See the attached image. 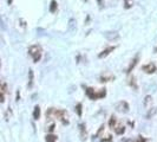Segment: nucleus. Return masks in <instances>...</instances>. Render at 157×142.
I'll return each instance as SVG.
<instances>
[{
	"label": "nucleus",
	"instance_id": "1",
	"mask_svg": "<svg viewBox=\"0 0 157 142\" xmlns=\"http://www.w3.org/2000/svg\"><path fill=\"white\" fill-rule=\"evenodd\" d=\"M28 54L33 58L34 63H38L42 58V47L39 45H32L28 47Z\"/></svg>",
	"mask_w": 157,
	"mask_h": 142
},
{
	"label": "nucleus",
	"instance_id": "2",
	"mask_svg": "<svg viewBox=\"0 0 157 142\" xmlns=\"http://www.w3.org/2000/svg\"><path fill=\"white\" fill-rule=\"evenodd\" d=\"M104 36H105V38H106L108 40H110V42H113V40L119 39V33H118L117 31H108V32L104 33Z\"/></svg>",
	"mask_w": 157,
	"mask_h": 142
},
{
	"label": "nucleus",
	"instance_id": "3",
	"mask_svg": "<svg viewBox=\"0 0 157 142\" xmlns=\"http://www.w3.org/2000/svg\"><path fill=\"white\" fill-rule=\"evenodd\" d=\"M33 84H34V72L32 69L28 70V83H27V87L31 89L33 88Z\"/></svg>",
	"mask_w": 157,
	"mask_h": 142
},
{
	"label": "nucleus",
	"instance_id": "4",
	"mask_svg": "<svg viewBox=\"0 0 157 142\" xmlns=\"http://www.w3.org/2000/svg\"><path fill=\"white\" fill-rule=\"evenodd\" d=\"M117 110H119V111H124V112H128V111H129V104L125 102V101H120V102L117 104Z\"/></svg>",
	"mask_w": 157,
	"mask_h": 142
},
{
	"label": "nucleus",
	"instance_id": "5",
	"mask_svg": "<svg viewBox=\"0 0 157 142\" xmlns=\"http://www.w3.org/2000/svg\"><path fill=\"white\" fill-rule=\"evenodd\" d=\"M143 71H145L146 73H153L156 71V65L152 63H149V64L143 66Z\"/></svg>",
	"mask_w": 157,
	"mask_h": 142
},
{
	"label": "nucleus",
	"instance_id": "6",
	"mask_svg": "<svg viewBox=\"0 0 157 142\" xmlns=\"http://www.w3.org/2000/svg\"><path fill=\"white\" fill-rule=\"evenodd\" d=\"M116 49V46H110V47H108V49H105L104 51H102L99 54H98V58H104V57H106L108 54H110L113 50Z\"/></svg>",
	"mask_w": 157,
	"mask_h": 142
},
{
	"label": "nucleus",
	"instance_id": "7",
	"mask_svg": "<svg viewBox=\"0 0 157 142\" xmlns=\"http://www.w3.org/2000/svg\"><path fill=\"white\" fill-rule=\"evenodd\" d=\"M151 104H152V96L148 95L144 97V101H143V107L146 108V109H150L151 108Z\"/></svg>",
	"mask_w": 157,
	"mask_h": 142
},
{
	"label": "nucleus",
	"instance_id": "8",
	"mask_svg": "<svg viewBox=\"0 0 157 142\" xmlns=\"http://www.w3.org/2000/svg\"><path fill=\"white\" fill-rule=\"evenodd\" d=\"M33 119L37 121L40 119V107L39 105H36L34 107V110H33Z\"/></svg>",
	"mask_w": 157,
	"mask_h": 142
},
{
	"label": "nucleus",
	"instance_id": "9",
	"mask_svg": "<svg viewBox=\"0 0 157 142\" xmlns=\"http://www.w3.org/2000/svg\"><path fill=\"white\" fill-rule=\"evenodd\" d=\"M57 8H58V4L56 0H52V1L50 3V12L51 13H56L57 12Z\"/></svg>",
	"mask_w": 157,
	"mask_h": 142
},
{
	"label": "nucleus",
	"instance_id": "10",
	"mask_svg": "<svg viewBox=\"0 0 157 142\" xmlns=\"http://www.w3.org/2000/svg\"><path fill=\"white\" fill-rule=\"evenodd\" d=\"M156 112H157V108H150L146 114V119H152L156 115Z\"/></svg>",
	"mask_w": 157,
	"mask_h": 142
},
{
	"label": "nucleus",
	"instance_id": "11",
	"mask_svg": "<svg viewBox=\"0 0 157 142\" xmlns=\"http://www.w3.org/2000/svg\"><path fill=\"white\" fill-rule=\"evenodd\" d=\"M132 6H134V1H132V0H124V8L129 10Z\"/></svg>",
	"mask_w": 157,
	"mask_h": 142
},
{
	"label": "nucleus",
	"instance_id": "12",
	"mask_svg": "<svg viewBox=\"0 0 157 142\" xmlns=\"http://www.w3.org/2000/svg\"><path fill=\"white\" fill-rule=\"evenodd\" d=\"M56 140H57V136H56V135H53V134H47V136H46V142H56Z\"/></svg>",
	"mask_w": 157,
	"mask_h": 142
},
{
	"label": "nucleus",
	"instance_id": "13",
	"mask_svg": "<svg viewBox=\"0 0 157 142\" xmlns=\"http://www.w3.org/2000/svg\"><path fill=\"white\" fill-rule=\"evenodd\" d=\"M137 61H138V57H136V58L131 62V64H130V66H129V69H128V71H127L128 73H129V72H131V69H134V68H135V65L137 64Z\"/></svg>",
	"mask_w": 157,
	"mask_h": 142
},
{
	"label": "nucleus",
	"instance_id": "14",
	"mask_svg": "<svg viewBox=\"0 0 157 142\" xmlns=\"http://www.w3.org/2000/svg\"><path fill=\"white\" fill-rule=\"evenodd\" d=\"M79 128H80V133H82V138L84 140V138H86V130H85V126L84 124H80L79 126Z\"/></svg>",
	"mask_w": 157,
	"mask_h": 142
},
{
	"label": "nucleus",
	"instance_id": "15",
	"mask_svg": "<svg viewBox=\"0 0 157 142\" xmlns=\"http://www.w3.org/2000/svg\"><path fill=\"white\" fill-rule=\"evenodd\" d=\"M18 24H19V25H20V26L23 27V30H24V31L26 30V26H27V25H26V20H25V19L20 18V19L18 20Z\"/></svg>",
	"mask_w": 157,
	"mask_h": 142
},
{
	"label": "nucleus",
	"instance_id": "16",
	"mask_svg": "<svg viewBox=\"0 0 157 142\" xmlns=\"http://www.w3.org/2000/svg\"><path fill=\"white\" fill-rule=\"evenodd\" d=\"M76 111L78 114V116H82V103H78L76 105Z\"/></svg>",
	"mask_w": 157,
	"mask_h": 142
},
{
	"label": "nucleus",
	"instance_id": "17",
	"mask_svg": "<svg viewBox=\"0 0 157 142\" xmlns=\"http://www.w3.org/2000/svg\"><path fill=\"white\" fill-rule=\"evenodd\" d=\"M115 123H116V120H115V117L112 116V117H111V120H110V122H109V124H110V127H113V126H115Z\"/></svg>",
	"mask_w": 157,
	"mask_h": 142
},
{
	"label": "nucleus",
	"instance_id": "18",
	"mask_svg": "<svg viewBox=\"0 0 157 142\" xmlns=\"http://www.w3.org/2000/svg\"><path fill=\"white\" fill-rule=\"evenodd\" d=\"M73 24H75V19H71L70 20V28H71V31H73Z\"/></svg>",
	"mask_w": 157,
	"mask_h": 142
},
{
	"label": "nucleus",
	"instance_id": "19",
	"mask_svg": "<svg viewBox=\"0 0 157 142\" xmlns=\"http://www.w3.org/2000/svg\"><path fill=\"white\" fill-rule=\"evenodd\" d=\"M53 129H54V124H51V126H50V129H49V130H50V133H52V131H53Z\"/></svg>",
	"mask_w": 157,
	"mask_h": 142
},
{
	"label": "nucleus",
	"instance_id": "20",
	"mask_svg": "<svg viewBox=\"0 0 157 142\" xmlns=\"http://www.w3.org/2000/svg\"><path fill=\"white\" fill-rule=\"evenodd\" d=\"M98 4H99V7H103V5H104L103 0H98Z\"/></svg>",
	"mask_w": 157,
	"mask_h": 142
},
{
	"label": "nucleus",
	"instance_id": "21",
	"mask_svg": "<svg viewBox=\"0 0 157 142\" xmlns=\"http://www.w3.org/2000/svg\"><path fill=\"white\" fill-rule=\"evenodd\" d=\"M19 100H20V93L17 91V101H19Z\"/></svg>",
	"mask_w": 157,
	"mask_h": 142
},
{
	"label": "nucleus",
	"instance_id": "22",
	"mask_svg": "<svg viewBox=\"0 0 157 142\" xmlns=\"http://www.w3.org/2000/svg\"><path fill=\"white\" fill-rule=\"evenodd\" d=\"M12 3H13V0H7V4L8 5H12Z\"/></svg>",
	"mask_w": 157,
	"mask_h": 142
},
{
	"label": "nucleus",
	"instance_id": "23",
	"mask_svg": "<svg viewBox=\"0 0 157 142\" xmlns=\"http://www.w3.org/2000/svg\"><path fill=\"white\" fill-rule=\"evenodd\" d=\"M155 51H157V47H156V49H155Z\"/></svg>",
	"mask_w": 157,
	"mask_h": 142
},
{
	"label": "nucleus",
	"instance_id": "24",
	"mask_svg": "<svg viewBox=\"0 0 157 142\" xmlns=\"http://www.w3.org/2000/svg\"><path fill=\"white\" fill-rule=\"evenodd\" d=\"M85 1H87V0H85Z\"/></svg>",
	"mask_w": 157,
	"mask_h": 142
}]
</instances>
